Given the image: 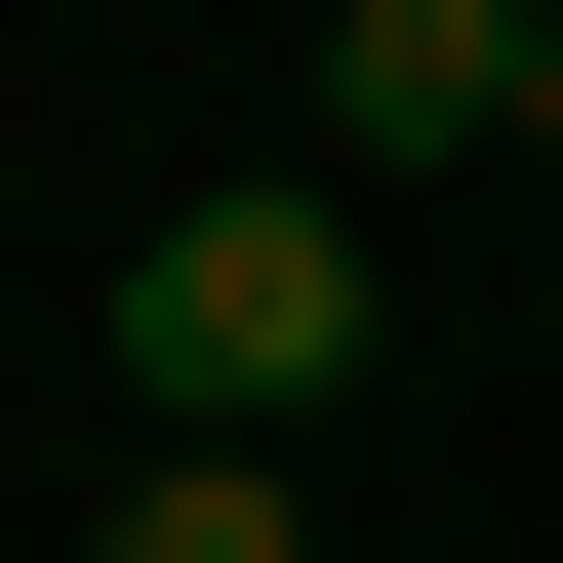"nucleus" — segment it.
<instances>
[{"instance_id":"nucleus-1","label":"nucleus","mask_w":563,"mask_h":563,"mask_svg":"<svg viewBox=\"0 0 563 563\" xmlns=\"http://www.w3.org/2000/svg\"><path fill=\"white\" fill-rule=\"evenodd\" d=\"M322 363H363V162H242L121 242V402L162 443H322Z\"/></svg>"},{"instance_id":"nucleus-2","label":"nucleus","mask_w":563,"mask_h":563,"mask_svg":"<svg viewBox=\"0 0 563 563\" xmlns=\"http://www.w3.org/2000/svg\"><path fill=\"white\" fill-rule=\"evenodd\" d=\"M322 162H523V0H322Z\"/></svg>"},{"instance_id":"nucleus-3","label":"nucleus","mask_w":563,"mask_h":563,"mask_svg":"<svg viewBox=\"0 0 563 563\" xmlns=\"http://www.w3.org/2000/svg\"><path fill=\"white\" fill-rule=\"evenodd\" d=\"M81 563H322V483H282V443H121V523Z\"/></svg>"},{"instance_id":"nucleus-4","label":"nucleus","mask_w":563,"mask_h":563,"mask_svg":"<svg viewBox=\"0 0 563 563\" xmlns=\"http://www.w3.org/2000/svg\"><path fill=\"white\" fill-rule=\"evenodd\" d=\"M523 41H563V0H523Z\"/></svg>"}]
</instances>
